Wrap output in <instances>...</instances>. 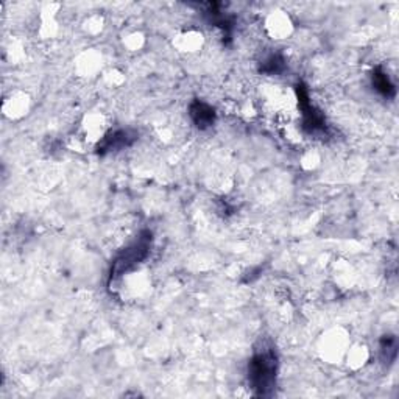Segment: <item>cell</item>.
I'll list each match as a JSON object with an SVG mask.
<instances>
[{
    "label": "cell",
    "instance_id": "5",
    "mask_svg": "<svg viewBox=\"0 0 399 399\" xmlns=\"http://www.w3.org/2000/svg\"><path fill=\"white\" fill-rule=\"evenodd\" d=\"M189 116L192 119V122L198 126L200 130H207L215 124V111L211 105L195 100L190 103L189 106Z\"/></svg>",
    "mask_w": 399,
    "mask_h": 399
},
{
    "label": "cell",
    "instance_id": "4",
    "mask_svg": "<svg viewBox=\"0 0 399 399\" xmlns=\"http://www.w3.org/2000/svg\"><path fill=\"white\" fill-rule=\"evenodd\" d=\"M134 141H136L134 131L119 129V130L109 131L108 134L103 136V139L99 142L97 151L100 155H106V153H111V151H117L125 147H130Z\"/></svg>",
    "mask_w": 399,
    "mask_h": 399
},
{
    "label": "cell",
    "instance_id": "7",
    "mask_svg": "<svg viewBox=\"0 0 399 399\" xmlns=\"http://www.w3.org/2000/svg\"><path fill=\"white\" fill-rule=\"evenodd\" d=\"M381 359L386 364L395 362L396 354H398V341L393 335H384V339L381 340Z\"/></svg>",
    "mask_w": 399,
    "mask_h": 399
},
{
    "label": "cell",
    "instance_id": "3",
    "mask_svg": "<svg viewBox=\"0 0 399 399\" xmlns=\"http://www.w3.org/2000/svg\"><path fill=\"white\" fill-rule=\"evenodd\" d=\"M297 91H298V102L302 116V129L310 134L324 131L326 130L324 116L312 105V102L309 100V94L305 89V86H298Z\"/></svg>",
    "mask_w": 399,
    "mask_h": 399
},
{
    "label": "cell",
    "instance_id": "1",
    "mask_svg": "<svg viewBox=\"0 0 399 399\" xmlns=\"http://www.w3.org/2000/svg\"><path fill=\"white\" fill-rule=\"evenodd\" d=\"M278 357L273 349H261L254 353L248 365V382L258 396L271 395L276 384Z\"/></svg>",
    "mask_w": 399,
    "mask_h": 399
},
{
    "label": "cell",
    "instance_id": "8",
    "mask_svg": "<svg viewBox=\"0 0 399 399\" xmlns=\"http://www.w3.org/2000/svg\"><path fill=\"white\" fill-rule=\"evenodd\" d=\"M284 67H285V62L281 55H270V57L264 61V65H262L261 70L264 72V74L275 75V74H281Z\"/></svg>",
    "mask_w": 399,
    "mask_h": 399
},
{
    "label": "cell",
    "instance_id": "2",
    "mask_svg": "<svg viewBox=\"0 0 399 399\" xmlns=\"http://www.w3.org/2000/svg\"><path fill=\"white\" fill-rule=\"evenodd\" d=\"M150 244H151V233L143 231L138 241H134L129 248H125L121 254H117V258L113 262L111 267V278H117L126 271L133 270L136 266L148 256L150 251Z\"/></svg>",
    "mask_w": 399,
    "mask_h": 399
},
{
    "label": "cell",
    "instance_id": "6",
    "mask_svg": "<svg viewBox=\"0 0 399 399\" xmlns=\"http://www.w3.org/2000/svg\"><path fill=\"white\" fill-rule=\"evenodd\" d=\"M373 86H374V89L382 95V97L393 99L396 95L395 84L392 83V80H390L387 72L382 69H376L373 72Z\"/></svg>",
    "mask_w": 399,
    "mask_h": 399
}]
</instances>
